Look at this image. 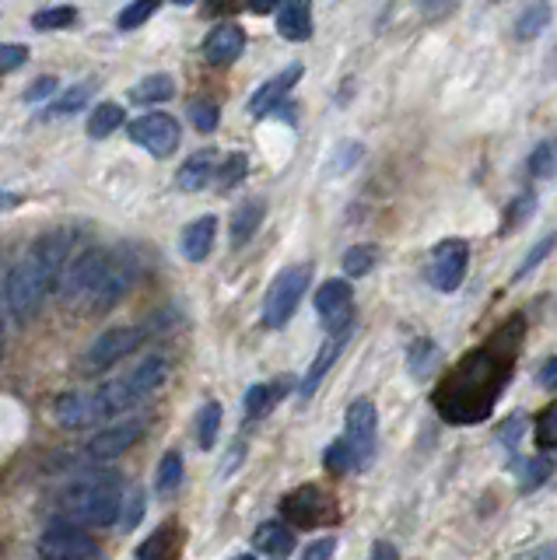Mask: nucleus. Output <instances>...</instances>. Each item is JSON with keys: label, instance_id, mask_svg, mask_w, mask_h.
<instances>
[{"label": "nucleus", "instance_id": "423d86ee", "mask_svg": "<svg viewBox=\"0 0 557 560\" xmlns=\"http://www.w3.org/2000/svg\"><path fill=\"white\" fill-rule=\"evenodd\" d=\"M344 424H347L344 445L354 459V469H368L375 459V448H379V417H375L372 399H354L347 406Z\"/></svg>", "mask_w": 557, "mask_h": 560}, {"label": "nucleus", "instance_id": "9d476101", "mask_svg": "<svg viewBox=\"0 0 557 560\" xmlns=\"http://www.w3.org/2000/svg\"><path fill=\"white\" fill-rule=\"evenodd\" d=\"M281 511L291 525H298V529H316V525H323L326 518L333 515V501L323 487H316V483H302V487L291 490V494L284 497Z\"/></svg>", "mask_w": 557, "mask_h": 560}, {"label": "nucleus", "instance_id": "39448f33", "mask_svg": "<svg viewBox=\"0 0 557 560\" xmlns=\"http://www.w3.org/2000/svg\"><path fill=\"white\" fill-rule=\"evenodd\" d=\"M109 263H113V252L109 249H85L78 256H71V263L64 266L57 280V291L64 301L78 305V301H88L95 294V287L102 284Z\"/></svg>", "mask_w": 557, "mask_h": 560}, {"label": "nucleus", "instance_id": "6e6552de", "mask_svg": "<svg viewBox=\"0 0 557 560\" xmlns=\"http://www.w3.org/2000/svg\"><path fill=\"white\" fill-rule=\"evenodd\" d=\"M130 140H134L137 147H144L148 154H155V158H169L172 151L179 147V119L169 116V112H144V116H137L134 123L127 126Z\"/></svg>", "mask_w": 557, "mask_h": 560}, {"label": "nucleus", "instance_id": "09e8293b", "mask_svg": "<svg viewBox=\"0 0 557 560\" xmlns=\"http://www.w3.org/2000/svg\"><path fill=\"white\" fill-rule=\"evenodd\" d=\"M333 553H337V539L323 536V539H316V543L305 546L302 560H333Z\"/></svg>", "mask_w": 557, "mask_h": 560}, {"label": "nucleus", "instance_id": "a211bd4d", "mask_svg": "<svg viewBox=\"0 0 557 560\" xmlns=\"http://www.w3.org/2000/svg\"><path fill=\"white\" fill-rule=\"evenodd\" d=\"M242 49H246V32L232 25V21H225V25L211 28V35L204 39V60L211 67H228V63L239 60Z\"/></svg>", "mask_w": 557, "mask_h": 560}, {"label": "nucleus", "instance_id": "cd10ccee", "mask_svg": "<svg viewBox=\"0 0 557 560\" xmlns=\"http://www.w3.org/2000/svg\"><path fill=\"white\" fill-rule=\"evenodd\" d=\"M172 95H176V81H172L169 74H151V77H144V81H137L134 88H130V98H134L137 105L169 102Z\"/></svg>", "mask_w": 557, "mask_h": 560}, {"label": "nucleus", "instance_id": "4be33fe9", "mask_svg": "<svg viewBox=\"0 0 557 560\" xmlns=\"http://www.w3.org/2000/svg\"><path fill=\"white\" fill-rule=\"evenodd\" d=\"M277 32L288 42H305L312 35V4L309 0H288L277 14Z\"/></svg>", "mask_w": 557, "mask_h": 560}, {"label": "nucleus", "instance_id": "dca6fc26", "mask_svg": "<svg viewBox=\"0 0 557 560\" xmlns=\"http://www.w3.org/2000/svg\"><path fill=\"white\" fill-rule=\"evenodd\" d=\"M137 438H141V424H137V420H127V424L106 427V431H99V434H92V438H88L85 459L109 462V459H116V455L127 452V448H134Z\"/></svg>", "mask_w": 557, "mask_h": 560}, {"label": "nucleus", "instance_id": "bb28decb", "mask_svg": "<svg viewBox=\"0 0 557 560\" xmlns=\"http://www.w3.org/2000/svg\"><path fill=\"white\" fill-rule=\"evenodd\" d=\"M253 546L260 553H270V557H284V553L295 550V536H291L288 525L281 522H263L260 529L253 532Z\"/></svg>", "mask_w": 557, "mask_h": 560}, {"label": "nucleus", "instance_id": "e433bc0d", "mask_svg": "<svg viewBox=\"0 0 557 560\" xmlns=\"http://www.w3.org/2000/svg\"><path fill=\"white\" fill-rule=\"evenodd\" d=\"M407 364H410V371H414L417 378H428L431 371H435V364H438V347L431 340H414V343H410Z\"/></svg>", "mask_w": 557, "mask_h": 560}, {"label": "nucleus", "instance_id": "6ab92c4d", "mask_svg": "<svg viewBox=\"0 0 557 560\" xmlns=\"http://www.w3.org/2000/svg\"><path fill=\"white\" fill-rule=\"evenodd\" d=\"M214 175H218V154L207 147V151H197L183 161V168L176 172V186L183 189V193H197V189H204Z\"/></svg>", "mask_w": 557, "mask_h": 560}, {"label": "nucleus", "instance_id": "13d9d810", "mask_svg": "<svg viewBox=\"0 0 557 560\" xmlns=\"http://www.w3.org/2000/svg\"><path fill=\"white\" fill-rule=\"evenodd\" d=\"M421 4H424V11H428V14H435V11H442L445 4H452V0H421Z\"/></svg>", "mask_w": 557, "mask_h": 560}, {"label": "nucleus", "instance_id": "473e14b6", "mask_svg": "<svg viewBox=\"0 0 557 560\" xmlns=\"http://www.w3.org/2000/svg\"><path fill=\"white\" fill-rule=\"evenodd\" d=\"M183 455L179 452H165L162 462H158V473H155V494L169 497L172 490L183 483Z\"/></svg>", "mask_w": 557, "mask_h": 560}, {"label": "nucleus", "instance_id": "7ed1b4c3", "mask_svg": "<svg viewBox=\"0 0 557 560\" xmlns=\"http://www.w3.org/2000/svg\"><path fill=\"white\" fill-rule=\"evenodd\" d=\"M50 291L46 277L39 273V266L32 263L29 256H22L15 266L8 270L4 284H0V294H4V308H8L11 322L15 326H29L36 319L39 305H43V294Z\"/></svg>", "mask_w": 557, "mask_h": 560}, {"label": "nucleus", "instance_id": "3c124183", "mask_svg": "<svg viewBox=\"0 0 557 560\" xmlns=\"http://www.w3.org/2000/svg\"><path fill=\"white\" fill-rule=\"evenodd\" d=\"M536 382H540V389H547V392L557 389V354L547 357V361L540 364V371H536Z\"/></svg>", "mask_w": 557, "mask_h": 560}, {"label": "nucleus", "instance_id": "f257e3e1", "mask_svg": "<svg viewBox=\"0 0 557 560\" xmlns=\"http://www.w3.org/2000/svg\"><path fill=\"white\" fill-rule=\"evenodd\" d=\"M522 333H526L522 319H512L498 336L487 340V347L463 357V361L449 371V378L438 385L435 410L442 413L445 420H452V424L484 420L487 413H491L498 392L505 389Z\"/></svg>", "mask_w": 557, "mask_h": 560}, {"label": "nucleus", "instance_id": "6e6d98bb", "mask_svg": "<svg viewBox=\"0 0 557 560\" xmlns=\"http://www.w3.org/2000/svg\"><path fill=\"white\" fill-rule=\"evenodd\" d=\"M519 560H557V546H536V550L522 553Z\"/></svg>", "mask_w": 557, "mask_h": 560}, {"label": "nucleus", "instance_id": "864d4df0", "mask_svg": "<svg viewBox=\"0 0 557 560\" xmlns=\"http://www.w3.org/2000/svg\"><path fill=\"white\" fill-rule=\"evenodd\" d=\"M141 508H144V497L141 494H134V497H130V504H127V508H123V511H127V518H123V529H134V525L137 522H141Z\"/></svg>", "mask_w": 557, "mask_h": 560}, {"label": "nucleus", "instance_id": "20e7f679", "mask_svg": "<svg viewBox=\"0 0 557 560\" xmlns=\"http://www.w3.org/2000/svg\"><path fill=\"white\" fill-rule=\"evenodd\" d=\"M309 280H312L309 263L288 266V270L277 273L274 284L267 287V298H263V326L267 329L288 326V319L295 315V308H298V301H302Z\"/></svg>", "mask_w": 557, "mask_h": 560}, {"label": "nucleus", "instance_id": "aec40b11", "mask_svg": "<svg viewBox=\"0 0 557 560\" xmlns=\"http://www.w3.org/2000/svg\"><path fill=\"white\" fill-rule=\"evenodd\" d=\"M214 235H218V217H214V214H204V217H197L193 224H186L183 238H179V245H183V256L190 259V263L207 259V252L214 249Z\"/></svg>", "mask_w": 557, "mask_h": 560}, {"label": "nucleus", "instance_id": "052dcab7", "mask_svg": "<svg viewBox=\"0 0 557 560\" xmlns=\"http://www.w3.org/2000/svg\"><path fill=\"white\" fill-rule=\"evenodd\" d=\"M172 4H183V7H190V4H197V0H172Z\"/></svg>", "mask_w": 557, "mask_h": 560}, {"label": "nucleus", "instance_id": "5fc2aeb1", "mask_svg": "<svg viewBox=\"0 0 557 560\" xmlns=\"http://www.w3.org/2000/svg\"><path fill=\"white\" fill-rule=\"evenodd\" d=\"M288 0H246V7L253 14H270V11H277V7H284Z\"/></svg>", "mask_w": 557, "mask_h": 560}, {"label": "nucleus", "instance_id": "393cba45", "mask_svg": "<svg viewBox=\"0 0 557 560\" xmlns=\"http://www.w3.org/2000/svg\"><path fill=\"white\" fill-rule=\"evenodd\" d=\"M127 378H130V385L137 389V396L148 399L151 392H155L158 385L169 378V361H165L162 354H151V357H144V361L137 364L134 371H127Z\"/></svg>", "mask_w": 557, "mask_h": 560}, {"label": "nucleus", "instance_id": "ea45409f", "mask_svg": "<svg viewBox=\"0 0 557 560\" xmlns=\"http://www.w3.org/2000/svg\"><path fill=\"white\" fill-rule=\"evenodd\" d=\"M550 476H554V462H550L547 455H536V459H529L526 466H522V490H536L540 483H547Z\"/></svg>", "mask_w": 557, "mask_h": 560}, {"label": "nucleus", "instance_id": "f03ea898", "mask_svg": "<svg viewBox=\"0 0 557 560\" xmlns=\"http://www.w3.org/2000/svg\"><path fill=\"white\" fill-rule=\"evenodd\" d=\"M60 504L71 518L85 525H113L123 511V483L116 476H88L60 494Z\"/></svg>", "mask_w": 557, "mask_h": 560}, {"label": "nucleus", "instance_id": "c03bdc74", "mask_svg": "<svg viewBox=\"0 0 557 560\" xmlns=\"http://www.w3.org/2000/svg\"><path fill=\"white\" fill-rule=\"evenodd\" d=\"M533 207H536V196L533 193H522V196H515L512 200V207H508V214H505V224H501V235H508V231L515 228L519 221H526L529 214H533Z\"/></svg>", "mask_w": 557, "mask_h": 560}, {"label": "nucleus", "instance_id": "f3484780", "mask_svg": "<svg viewBox=\"0 0 557 560\" xmlns=\"http://www.w3.org/2000/svg\"><path fill=\"white\" fill-rule=\"evenodd\" d=\"M137 403H141V396H137V389L130 385L127 375L109 378V382H102L99 389L92 392L95 420H116L120 413H127L130 406H137Z\"/></svg>", "mask_w": 557, "mask_h": 560}, {"label": "nucleus", "instance_id": "79ce46f5", "mask_svg": "<svg viewBox=\"0 0 557 560\" xmlns=\"http://www.w3.org/2000/svg\"><path fill=\"white\" fill-rule=\"evenodd\" d=\"M246 168H249V158H246V154H232V158H228L225 165L218 168V189L239 186V182L246 179Z\"/></svg>", "mask_w": 557, "mask_h": 560}, {"label": "nucleus", "instance_id": "8fccbe9b", "mask_svg": "<svg viewBox=\"0 0 557 560\" xmlns=\"http://www.w3.org/2000/svg\"><path fill=\"white\" fill-rule=\"evenodd\" d=\"M57 88H60V81H57V77H50V74H46V77H39V81H32V88L25 91V102H43V98H50Z\"/></svg>", "mask_w": 557, "mask_h": 560}, {"label": "nucleus", "instance_id": "603ef678", "mask_svg": "<svg viewBox=\"0 0 557 560\" xmlns=\"http://www.w3.org/2000/svg\"><path fill=\"white\" fill-rule=\"evenodd\" d=\"M522 427H526V420L522 417H508L505 424L498 427V438L505 441V445H515V438L522 434Z\"/></svg>", "mask_w": 557, "mask_h": 560}, {"label": "nucleus", "instance_id": "c9c22d12", "mask_svg": "<svg viewBox=\"0 0 557 560\" xmlns=\"http://www.w3.org/2000/svg\"><path fill=\"white\" fill-rule=\"evenodd\" d=\"M74 21H78V11H74V7H64V4L32 14V28H36V32H60V28H71Z\"/></svg>", "mask_w": 557, "mask_h": 560}, {"label": "nucleus", "instance_id": "9b49d317", "mask_svg": "<svg viewBox=\"0 0 557 560\" xmlns=\"http://www.w3.org/2000/svg\"><path fill=\"white\" fill-rule=\"evenodd\" d=\"M316 312L323 319L326 333L330 336H344L351 329L354 319V291L347 280H326L316 291Z\"/></svg>", "mask_w": 557, "mask_h": 560}, {"label": "nucleus", "instance_id": "37998d69", "mask_svg": "<svg viewBox=\"0 0 557 560\" xmlns=\"http://www.w3.org/2000/svg\"><path fill=\"white\" fill-rule=\"evenodd\" d=\"M536 445L540 448H557V403L536 417Z\"/></svg>", "mask_w": 557, "mask_h": 560}, {"label": "nucleus", "instance_id": "2f4dec72", "mask_svg": "<svg viewBox=\"0 0 557 560\" xmlns=\"http://www.w3.org/2000/svg\"><path fill=\"white\" fill-rule=\"evenodd\" d=\"M529 175L533 179H554L557 175V137L550 140H540V144L533 147V154H529Z\"/></svg>", "mask_w": 557, "mask_h": 560}, {"label": "nucleus", "instance_id": "f8f14e48", "mask_svg": "<svg viewBox=\"0 0 557 560\" xmlns=\"http://www.w3.org/2000/svg\"><path fill=\"white\" fill-rule=\"evenodd\" d=\"M466 266H470V245L463 238H445L431 249V284L438 291H456L466 277Z\"/></svg>", "mask_w": 557, "mask_h": 560}, {"label": "nucleus", "instance_id": "58836bf2", "mask_svg": "<svg viewBox=\"0 0 557 560\" xmlns=\"http://www.w3.org/2000/svg\"><path fill=\"white\" fill-rule=\"evenodd\" d=\"M218 431H221V403H207L204 410H200V417H197V441H200V448H214V441H218Z\"/></svg>", "mask_w": 557, "mask_h": 560}, {"label": "nucleus", "instance_id": "680f3d73", "mask_svg": "<svg viewBox=\"0 0 557 560\" xmlns=\"http://www.w3.org/2000/svg\"><path fill=\"white\" fill-rule=\"evenodd\" d=\"M235 560H253V557H235Z\"/></svg>", "mask_w": 557, "mask_h": 560}, {"label": "nucleus", "instance_id": "5701e85b", "mask_svg": "<svg viewBox=\"0 0 557 560\" xmlns=\"http://www.w3.org/2000/svg\"><path fill=\"white\" fill-rule=\"evenodd\" d=\"M263 214H267V203L263 200H242L232 214V224H228V238H232V245H246L249 238L260 231Z\"/></svg>", "mask_w": 557, "mask_h": 560}, {"label": "nucleus", "instance_id": "c85d7f7f", "mask_svg": "<svg viewBox=\"0 0 557 560\" xmlns=\"http://www.w3.org/2000/svg\"><path fill=\"white\" fill-rule=\"evenodd\" d=\"M179 546V529L176 525H158L148 536V543L137 546V560H169Z\"/></svg>", "mask_w": 557, "mask_h": 560}, {"label": "nucleus", "instance_id": "412c9836", "mask_svg": "<svg viewBox=\"0 0 557 560\" xmlns=\"http://www.w3.org/2000/svg\"><path fill=\"white\" fill-rule=\"evenodd\" d=\"M344 340H347V333L344 336H330V340L319 347V354L312 357V364H309V371H305V378L298 382V399H312V392L319 389V382L326 378V371L333 368V361H337L340 350H344Z\"/></svg>", "mask_w": 557, "mask_h": 560}, {"label": "nucleus", "instance_id": "4468645a", "mask_svg": "<svg viewBox=\"0 0 557 560\" xmlns=\"http://www.w3.org/2000/svg\"><path fill=\"white\" fill-rule=\"evenodd\" d=\"M134 277H137L134 256H123V252L116 256V252H113V263H109L106 277H102V284L95 287V294L85 301V305L95 308V312H106V308H113L116 301H120L123 294L134 287Z\"/></svg>", "mask_w": 557, "mask_h": 560}, {"label": "nucleus", "instance_id": "2eb2a0df", "mask_svg": "<svg viewBox=\"0 0 557 560\" xmlns=\"http://www.w3.org/2000/svg\"><path fill=\"white\" fill-rule=\"evenodd\" d=\"M302 74H305L302 63H291V67H284L281 74L270 77L267 84H260V88H256V95L249 98V116L263 119V116H270L274 109H281V102L291 95V88L302 81Z\"/></svg>", "mask_w": 557, "mask_h": 560}, {"label": "nucleus", "instance_id": "72a5a7b5", "mask_svg": "<svg viewBox=\"0 0 557 560\" xmlns=\"http://www.w3.org/2000/svg\"><path fill=\"white\" fill-rule=\"evenodd\" d=\"M340 263H344L347 277H365V273H372L375 263H379V249H375V245H351Z\"/></svg>", "mask_w": 557, "mask_h": 560}, {"label": "nucleus", "instance_id": "1a4fd4ad", "mask_svg": "<svg viewBox=\"0 0 557 560\" xmlns=\"http://www.w3.org/2000/svg\"><path fill=\"white\" fill-rule=\"evenodd\" d=\"M39 560H88L95 553V539L81 525L57 522L39 536Z\"/></svg>", "mask_w": 557, "mask_h": 560}, {"label": "nucleus", "instance_id": "f704fd0d", "mask_svg": "<svg viewBox=\"0 0 557 560\" xmlns=\"http://www.w3.org/2000/svg\"><path fill=\"white\" fill-rule=\"evenodd\" d=\"M158 7H162V0H130V4L116 14V28H120V32H134V28H141Z\"/></svg>", "mask_w": 557, "mask_h": 560}, {"label": "nucleus", "instance_id": "7c9ffc66", "mask_svg": "<svg viewBox=\"0 0 557 560\" xmlns=\"http://www.w3.org/2000/svg\"><path fill=\"white\" fill-rule=\"evenodd\" d=\"M123 123V109L116 102H102L92 109V116H88V137L92 140H106L109 133H116Z\"/></svg>", "mask_w": 557, "mask_h": 560}, {"label": "nucleus", "instance_id": "bf43d9fd", "mask_svg": "<svg viewBox=\"0 0 557 560\" xmlns=\"http://www.w3.org/2000/svg\"><path fill=\"white\" fill-rule=\"evenodd\" d=\"M0 333H4V294H0Z\"/></svg>", "mask_w": 557, "mask_h": 560}, {"label": "nucleus", "instance_id": "b1692460", "mask_svg": "<svg viewBox=\"0 0 557 560\" xmlns=\"http://www.w3.org/2000/svg\"><path fill=\"white\" fill-rule=\"evenodd\" d=\"M53 413H57L60 424L71 427V431L88 427V424H99V420H95L92 396H81V392H64V396L57 399V406H53Z\"/></svg>", "mask_w": 557, "mask_h": 560}, {"label": "nucleus", "instance_id": "4d7b16f0", "mask_svg": "<svg viewBox=\"0 0 557 560\" xmlns=\"http://www.w3.org/2000/svg\"><path fill=\"white\" fill-rule=\"evenodd\" d=\"M372 560H396V550H393V543H375V550H372Z\"/></svg>", "mask_w": 557, "mask_h": 560}, {"label": "nucleus", "instance_id": "a878e982", "mask_svg": "<svg viewBox=\"0 0 557 560\" xmlns=\"http://www.w3.org/2000/svg\"><path fill=\"white\" fill-rule=\"evenodd\" d=\"M92 95H95V84L92 81L71 84V88H67L64 95L57 98V102L46 105L43 119H64V116H74V112H85L88 102H92Z\"/></svg>", "mask_w": 557, "mask_h": 560}, {"label": "nucleus", "instance_id": "4c0bfd02", "mask_svg": "<svg viewBox=\"0 0 557 560\" xmlns=\"http://www.w3.org/2000/svg\"><path fill=\"white\" fill-rule=\"evenodd\" d=\"M190 123L197 126L200 133H214L218 130V123H221V109L218 105L211 102V98H193L190 102Z\"/></svg>", "mask_w": 557, "mask_h": 560}, {"label": "nucleus", "instance_id": "a18cd8bd", "mask_svg": "<svg viewBox=\"0 0 557 560\" xmlns=\"http://www.w3.org/2000/svg\"><path fill=\"white\" fill-rule=\"evenodd\" d=\"M25 60H29V46H22V42H0V74L18 70Z\"/></svg>", "mask_w": 557, "mask_h": 560}, {"label": "nucleus", "instance_id": "a19ab883", "mask_svg": "<svg viewBox=\"0 0 557 560\" xmlns=\"http://www.w3.org/2000/svg\"><path fill=\"white\" fill-rule=\"evenodd\" d=\"M554 245H557V235H554V231H550L547 238H540V242H536L533 249H529V256L522 259V266H519V270H515V277H512V280H522V277H529V273H533L536 266H540L543 259H547L550 252H554Z\"/></svg>", "mask_w": 557, "mask_h": 560}, {"label": "nucleus", "instance_id": "49530a36", "mask_svg": "<svg viewBox=\"0 0 557 560\" xmlns=\"http://www.w3.org/2000/svg\"><path fill=\"white\" fill-rule=\"evenodd\" d=\"M270 406H274V389H270V385H253V389L246 392L249 417H260V413H267Z\"/></svg>", "mask_w": 557, "mask_h": 560}, {"label": "nucleus", "instance_id": "ddd939ff", "mask_svg": "<svg viewBox=\"0 0 557 560\" xmlns=\"http://www.w3.org/2000/svg\"><path fill=\"white\" fill-rule=\"evenodd\" d=\"M71 245H74L71 231L53 228V231H46V235H39L25 256H29L32 263L39 266V273L46 277V284L53 287L60 280V273H64V266L71 263Z\"/></svg>", "mask_w": 557, "mask_h": 560}, {"label": "nucleus", "instance_id": "0eeeda50", "mask_svg": "<svg viewBox=\"0 0 557 560\" xmlns=\"http://www.w3.org/2000/svg\"><path fill=\"white\" fill-rule=\"evenodd\" d=\"M144 336H148V329H144V326H113V329H106V333H102L99 340L88 347L81 368H85L88 375H92V371L113 368L116 361H123V357L134 354V350L141 347Z\"/></svg>", "mask_w": 557, "mask_h": 560}, {"label": "nucleus", "instance_id": "c756f323", "mask_svg": "<svg viewBox=\"0 0 557 560\" xmlns=\"http://www.w3.org/2000/svg\"><path fill=\"white\" fill-rule=\"evenodd\" d=\"M547 25H550V4L547 0H533V4L522 7V14L515 18V35H519V39H536Z\"/></svg>", "mask_w": 557, "mask_h": 560}, {"label": "nucleus", "instance_id": "de8ad7c7", "mask_svg": "<svg viewBox=\"0 0 557 560\" xmlns=\"http://www.w3.org/2000/svg\"><path fill=\"white\" fill-rule=\"evenodd\" d=\"M323 462H326V469H330V473H347V469H354V459H351V452H347L344 438L333 441V445L326 448Z\"/></svg>", "mask_w": 557, "mask_h": 560}]
</instances>
